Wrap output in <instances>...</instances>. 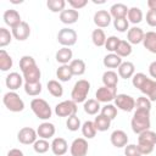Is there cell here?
Returning a JSON list of instances; mask_svg holds the SVG:
<instances>
[{
    "mask_svg": "<svg viewBox=\"0 0 156 156\" xmlns=\"http://www.w3.org/2000/svg\"><path fill=\"white\" fill-rule=\"evenodd\" d=\"M132 84L134 88L140 90L151 102L156 101V80L149 78L145 73H135L132 77Z\"/></svg>",
    "mask_w": 156,
    "mask_h": 156,
    "instance_id": "6da1fadb",
    "label": "cell"
},
{
    "mask_svg": "<svg viewBox=\"0 0 156 156\" xmlns=\"http://www.w3.org/2000/svg\"><path fill=\"white\" fill-rule=\"evenodd\" d=\"M150 126H151V121H150V111H146V110H139L136 108L133 117H132V121H130V127H132V130L135 133V134H140L145 130H149L150 129Z\"/></svg>",
    "mask_w": 156,
    "mask_h": 156,
    "instance_id": "7a4b0ae2",
    "label": "cell"
},
{
    "mask_svg": "<svg viewBox=\"0 0 156 156\" xmlns=\"http://www.w3.org/2000/svg\"><path fill=\"white\" fill-rule=\"evenodd\" d=\"M90 91V83L87 79H79L74 83L73 89L71 91V100H73L76 104L85 102L88 94Z\"/></svg>",
    "mask_w": 156,
    "mask_h": 156,
    "instance_id": "3957f363",
    "label": "cell"
},
{
    "mask_svg": "<svg viewBox=\"0 0 156 156\" xmlns=\"http://www.w3.org/2000/svg\"><path fill=\"white\" fill-rule=\"evenodd\" d=\"M30 108H32L33 113L39 119H43V121L49 119L52 115V111H51L49 102L44 99H40V98H34L30 101Z\"/></svg>",
    "mask_w": 156,
    "mask_h": 156,
    "instance_id": "277c9868",
    "label": "cell"
},
{
    "mask_svg": "<svg viewBox=\"0 0 156 156\" xmlns=\"http://www.w3.org/2000/svg\"><path fill=\"white\" fill-rule=\"evenodd\" d=\"M2 102L5 107L11 112H21L24 110V102L16 91H7L4 94Z\"/></svg>",
    "mask_w": 156,
    "mask_h": 156,
    "instance_id": "5b68a950",
    "label": "cell"
},
{
    "mask_svg": "<svg viewBox=\"0 0 156 156\" xmlns=\"http://www.w3.org/2000/svg\"><path fill=\"white\" fill-rule=\"evenodd\" d=\"M77 32L72 28H62L58 30L57 33V41L62 45V46H66V48H69V46H73L76 43H77Z\"/></svg>",
    "mask_w": 156,
    "mask_h": 156,
    "instance_id": "8992f818",
    "label": "cell"
},
{
    "mask_svg": "<svg viewBox=\"0 0 156 156\" xmlns=\"http://www.w3.org/2000/svg\"><path fill=\"white\" fill-rule=\"evenodd\" d=\"M77 110H78L77 104L73 100H65V101L58 102L55 106V113L58 117H67L68 118V117L76 115Z\"/></svg>",
    "mask_w": 156,
    "mask_h": 156,
    "instance_id": "52a82bcc",
    "label": "cell"
},
{
    "mask_svg": "<svg viewBox=\"0 0 156 156\" xmlns=\"http://www.w3.org/2000/svg\"><path fill=\"white\" fill-rule=\"evenodd\" d=\"M115 106L124 112H130L135 108V100L130 95L117 94V96L115 99Z\"/></svg>",
    "mask_w": 156,
    "mask_h": 156,
    "instance_id": "ba28073f",
    "label": "cell"
},
{
    "mask_svg": "<svg viewBox=\"0 0 156 156\" xmlns=\"http://www.w3.org/2000/svg\"><path fill=\"white\" fill-rule=\"evenodd\" d=\"M117 96V88H111V87H100L98 88L95 93V98L99 102H105L110 104L112 100H115Z\"/></svg>",
    "mask_w": 156,
    "mask_h": 156,
    "instance_id": "9c48e42d",
    "label": "cell"
},
{
    "mask_svg": "<svg viewBox=\"0 0 156 156\" xmlns=\"http://www.w3.org/2000/svg\"><path fill=\"white\" fill-rule=\"evenodd\" d=\"M38 133L30 127H23L17 133V140L23 145H30L34 144L38 139Z\"/></svg>",
    "mask_w": 156,
    "mask_h": 156,
    "instance_id": "30bf717a",
    "label": "cell"
},
{
    "mask_svg": "<svg viewBox=\"0 0 156 156\" xmlns=\"http://www.w3.org/2000/svg\"><path fill=\"white\" fill-rule=\"evenodd\" d=\"M88 141L85 138H77L72 141L71 147H69V152L71 156H87L88 154Z\"/></svg>",
    "mask_w": 156,
    "mask_h": 156,
    "instance_id": "8fae6325",
    "label": "cell"
},
{
    "mask_svg": "<svg viewBox=\"0 0 156 156\" xmlns=\"http://www.w3.org/2000/svg\"><path fill=\"white\" fill-rule=\"evenodd\" d=\"M11 33L13 35V38L18 41H23L26 39L29 38L30 35V27L26 21H22L18 26H16L15 28L11 29Z\"/></svg>",
    "mask_w": 156,
    "mask_h": 156,
    "instance_id": "7c38bea8",
    "label": "cell"
},
{
    "mask_svg": "<svg viewBox=\"0 0 156 156\" xmlns=\"http://www.w3.org/2000/svg\"><path fill=\"white\" fill-rule=\"evenodd\" d=\"M110 141H111V144H112L115 147H117V149L124 147L126 145H128V135H127V133H126L124 130H122V129H116V130H113V132L111 133V135H110Z\"/></svg>",
    "mask_w": 156,
    "mask_h": 156,
    "instance_id": "4fadbf2b",
    "label": "cell"
},
{
    "mask_svg": "<svg viewBox=\"0 0 156 156\" xmlns=\"http://www.w3.org/2000/svg\"><path fill=\"white\" fill-rule=\"evenodd\" d=\"M111 18L112 17H111L110 12L106 11V10H99V11H96L94 13V17H93L94 23H95V26L98 28H106V27H108L110 23H111Z\"/></svg>",
    "mask_w": 156,
    "mask_h": 156,
    "instance_id": "5bb4252c",
    "label": "cell"
},
{
    "mask_svg": "<svg viewBox=\"0 0 156 156\" xmlns=\"http://www.w3.org/2000/svg\"><path fill=\"white\" fill-rule=\"evenodd\" d=\"M5 84L10 89V91H15L20 89L21 85L23 84V76H21L18 72H11L6 76Z\"/></svg>",
    "mask_w": 156,
    "mask_h": 156,
    "instance_id": "9a60e30c",
    "label": "cell"
},
{
    "mask_svg": "<svg viewBox=\"0 0 156 156\" xmlns=\"http://www.w3.org/2000/svg\"><path fill=\"white\" fill-rule=\"evenodd\" d=\"M144 37H145L144 30L140 27H136V26L129 28V30L127 32V41L129 44H133V45L143 43Z\"/></svg>",
    "mask_w": 156,
    "mask_h": 156,
    "instance_id": "2e32d148",
    "label": "cell"
},
{
    "mask_svg": "<svg viewBox=\"0 0 156 156\" xmlns=\"http://www.w3.org/2000/svg\"><path fill=\"white\" fill-rule=\"evenodd\" d=\"M68 150V143L66 141V139L61 138V136H57V138H54L52 141H51V151L54 155L56 156H62L67 152Z\"/></svg>",
    "mask_w": 156,
    "mask_h": 156,
    "instance_id": "e0dca14e",
    "label": "cell"
},
{
    "mask_svg": "<svg viewBox=\"0 0 156 156\" xmlns=\"http://www.w3.org/2000/svg\"><path fill=\"white\" fill-rule=\"evenodd\" d=\"M22 76H23L24 83H37V82H40L41 72H40L39 67L37 65H34V66L24 69L22 72Z\"/></svg>",
    "mask_w": 156,
    "mask_h": 156,
    "instance_id": "ac0fdd59",
    "label": "cell"
},
{
    "mask_svg": "<svg viewBox=\"0 0 156 156\" xmlns=\"http://www.w3.org/2000/svg\"><path fill=\"white\" fill-rule=\"evenodd\" d=\"M55 132H56V128L52 123L50 122H43L39 124V127L37 128V133H38V136L40 139H50L55 135Z\"/></svg>",
    "mask_w": 156,
    "mask_h": 156,
    "instance_id": "d6986e66",
    "label": "cell"
},
{
    "mask_svg": "<svg viewBox=\"0 0 156 156\" xmlns=\"http://www.w3.org/2000/svg\"><path fill=\"white\" fill-rule=\"evenodd\" d=\"M2 18H4L5 24L9 26V27H11V29L15 28L16 26H18L22 22L21 15L16 10H6L4 12V15H2Z\"/></svg>",
    "mask_w": 156,
    "mask_h": 156,
    "instance_id": "ffe728a7",
    "label": "cell"
},
{
    "mask_svg": "<svg viewBox=\"0 0 156 156\" xmlns=\"http://www.w3.org/2000/svg\"><path fill=\"white\" fill-rule=\"evenodd\" d=\"M134 74H135V66L130 61H124L118 67V76H119V78L128 79V78H132Z\"/></svg>",
    "mask_w": 156,
    "mask_h": 156,
    "instance_id": "44dd1931",
    "label": "cell"
},
{
    "mask_svg": "<svg viewBox=\"0 0 156 156\" xmlns=\"http://www.w3.org/2000/svg\"><path fill=\"white\" fill-rule=\"evenodd\" d=\"M78 18H79V12L73 9L63 10L60 13V21L65 24H73L78 21Z\"/></svg>",
    "mask_w": 156,
    "mask_h": 156,
    "instance_id": "7402d4cb",
    "label": "cell"
},
{
    "mask_svg": "<svg viewBox=\"0 0 156 156\" xmlns=\"http://www.w3.org/2000/svg\"><path fill=\"white\" fill-rule=\"evenodd\" d=\"M72 57H73L72 50L69 48H66V46H62L61 49H58L56 55H55L56 61L61 65H68V62L72 61Z\"/></svg>",
    "mask_w": 156,
    "mask_h": 156,
    "instance_id": "603a6c76",
    "label": "cell"
},
{
    "mask_svg": "<svg viewBox=\"0 0 156 156\" xmlns=\"http://www.w3.org/2000/svg\"><path fill=\"white\" fill-rule=\"evenodd\" d=\"M138 144L139 145H149L155 146L156 145V133L152 130H145L139 134L138 136Z\"/></svg>",
    "mask_w": 156,
    "mask_h": 156,
    "instance_id": "cb8c5ba5",
    "label": "cell"
},
{
    "mask_svg": "<svg viewBox=\"0 0 156 156\" xmlns=\"http://www.w3.org/2000/svg\"><path fill=\"white\" fill-rule=\"evenodd\" d=\"M128 10L129 9L127 7V5H124L122 2H117V4H113L110 7V15L115 20H117V18H124L128 15Z\"/></svg>",
    "mask_w": 156,
    "mask_h": 156,
    "instance_id": "d4e9b609",
    "label": "cell"
},
{
    "mask_svg": "<svg viewBox=\"0 0 156 156\" xmlns=\"http://www.w3.org/2000/svg\"><path fill=\"white\" fill-rule=\"evenodd\" d=\"M143 45L147 51L156 54V32L154 30L146 32L144 40H143Z\"/></svg>",
    "mask_w": 156,
    "mask_h": 156,
    "instance_id": "484cf974",
    "label": "cell"
},
{
    "mask_svg": "<svg viewBox=\"0 0 156 156\" xmlns=\"http://www.w3.org/2000/svg\"><path fill=\"white\" fill-rule=\"evenodd\" d=\"M122 62H123V61H122V57H119V56H118L117 54H115V52L107 54V55L104 57V60H102L104 66L107 67V68H118Z\"/></svg>",
    "mask_w": 156,
    "mask_h": 156,
    "instance_id": "4316f807",
    "label": "cell"
},
{
    "mask_svg": "<svg viewBox=\"0 0 156 156\" xmlns=\"http://www.w3.org/2000/svg\"><path fill=\"white\" fill-rule=\"evenodd\" d=\"M118 78H119V76H118L115 71L108 69V71L104 72V74H102V83H104V85H105V87L117 88Z\"/></svg>",
    "mask_w": 156,
    "mask_h": 156,
    "instance_id": "83f0119b",
    "label": "cell"
},
{
    "mask_svg": "<svg viewBox=\"0 0 156 156\" xmlns=\"http://www.w3.org/2000/svg\"><path fill=\"white\" fill-rule=\"evenodd\" d=\"M83 108H84V112L88 113V115H90V116L98 115V112L101 111L100 102H99L96 99H88V100L84 102Z\"/></svg>",
    "mask_w": 156,
    "mask_h": 156,
    "instance_id": "f1b7e54d",
    "label": "cell"
},
{
    "mask_svg": "<svg viewBox=\"0 0 156 156\" xmlns=\"http://www.w3.org/2000/svg\"><path fill=\"white\" fill-rule=\"evenodd\" d=\"M106 34L105 32L101 29V28H96L91 32V41L95 46L98 48H101V46H105V43H106Z\"/></svg>",
    "mask_w": 156,
    "mask_h": 156,
    "instance_id": "f546056e",
    "label": "cell"
},
{
    "mask_svg": "<svg viewBox=\"0 0 156 156\" xmlns=\"http://www.w3.org/2000/svg\"><path fill=\"white\" fill-rule=\"evenodd\" d=\"M56 77L58 78L60 82H68L72 79L73 73L71 71L69 65H61L57 69H56Z\"/></svg>",
    "mask_w": 156,
    "mask_h": 156,
    "instance_id": "4dcf8cb0",
    "label": "cell"
},
{
    "mask_svg": "<svg viewBox=\"0 0 156 156\" xmlns=\"http://www.w3.org/2000/svg\"><path fill=\"white\" fill-rule=\"evenodd\" d=\"M69 67L71 71L73 73V76H83L85 73V62L82 58H74L69 62Z\"/></svg>",
    "mask_w": 156,
    "mask_h": 156,
    "instance_id": "1f68e13d",
    "label": "cell"
},
{
    "mask_svg": "<svg viewBox=\"0 0 156 156\" xmlns=\"http://www.w3.org/2000/svg\"><path fill=\"white\" fill-rule=\"evenodd\" d=\"M46 85H48L49 93H50L52 96H55V98H61V96L63 95V87L61 85V83H60L58 80L51 79V80L48 82Z\"/></svg>",
    "mask_w": 156,
    "mask_h": 156,
    "instance_id": "d6a6232c",
    "label": "cell"
},
{
    "mask_svg": "<svg viewBox=\"0 0 156 156\" xmlns=\"http://www.w3.org/2000/svg\"><path fill=\"white\" fill-rule=\"evenodd\" d=\"M94 124H95V128H96L98 132H106L111 127V119H108L107 117H105L100 113L95 117Z\"/></svg>",
    "mask_w": 156,
    "mask_h": 156,
    "instance_id": "836d02e7",
    "label": "cell"
},
{
    "mask_svg": "<svg viewBox=\"0 0 156 156\" xmlns=\"http://www.w3.org/2000/svg\"><path fill=\"white\" fill-rule=\"evenodd\" d=\"M96 128L94 124V121H85L82 124V134L85 139H93L96 135Z\"/></svg>",
    "mask_w": 156,
    "mask_h": 156,
    "instance_id": "e575fe53",
    "label": "cell"
},
{
    "mask_svg": "<svg viewBox=\"0 0 156 156\" xmlns=\"http://www.w3.org/2000/svg\"><path fill=\"white\" fill-rule=\"evenodd\" d=\"M12 65H13L12 57L6 52L5 49H1L0 50V69L2 72H6L12 67Z\"/></svg>",
    "mask_w": 156,
    "mask_h": 156,
    "instance_id": "d590c367",
    "label": "cell"
},
{
    "mask_svg": "<svg viewBox=\"0 0 156 156\" xmlns=\"http://www.w3.org/2000/svg\"><path fill=\"white\" fill-rule=\"evenodd\" d=\"M127 18L130 23L133 24H138L143 21V11L136 7V6H133L128 10V15H127Z\"/></svg>",
    "mask_w": 156,
    "mask_h": 156,
    "instance_id": "8d00e7d4",
    "label": "cell"
},
{
    "mask_svg": "<svg viewBox=\"0 0 156 156\" xmlns=\"http://www.w3.org/2000/svg\"><path fill=\"white\" fill-rule=\"evenodd\" d=\"M115 54H117L119 57H127L132 54V44H129L127 40H122L119 41Z\"/></svg>",
    "mask_w": 156,
    "mask_h": 156,
    "instance_id": "74e56055",
    "label": "cell"
},
{
    "mask_svg": "<svg viewBox=\"0 0 156 156\" xmlns=\"http://www.w3.org/2000/svg\"><path fill=\"white\" fill-rule=\"evenodd\" d=\"M24 91L29 96H38L41 93V83H24Z\"/></svg>",
    "mask_w": 156,
    "mask_h": 156,
    "instance_id": "f35d334b",
    "label": "cell"
},
{
    "mask_svg": "<svg viewBox=\"0 0 156 156\" xmlns=\"http://www.w3.org/2000/svg\"><path fill=\"white\" fill-rule=\"evenodd\" d=\"M46 6L51 12H60L61 13L65 10L66 1L65 0H48Z\"/></svg>",
    "mask_w": 156,
    "mask_h": 156,
    "instance_id": "ab89813d",
    "label": "cell"
},
{
    "mask_svg": "<svg viewBox=\"0 0 156 156\" xmlns=\"http://www.w3.org/2000/svg\"><path fill=\"white\" fill-rule=\"evenodd\" d=\"M33 149L37 154H45L49 149H51V144H49V141L46 139H38L34 144H33Z\"/></svg>",
    "mask_w": 156,
    "mask_h": 156,
    "instance_id": "60d3db41",
    "label": "cell"
},
{
    "mask_svg": "<svg viewBox=\"0 0 156 156\" xmlns=\"http://www.w3.org/2000/svg\"><path fill=\"white\" fill-rule=\"evenodd\" d=\"M101 115L112 121L117 117V107L112 104H106L105 106L101 107Z\"/></svg>",
    "mask_w": 156,
    "mask_h": 156,
    "instance_id": "b9f144b4",
    "label": "cell"
},
{
    "mask_svg": "<svg viewBox=\"0 0 156 156\" xmlns=\"http://www.w3.org/2000/svg\"><path fill=\"white\" fill-rule=\"evenodd\" d=\"M12 38H13V35H12V33L9 29H6L5 27L0 28V46L1 48L9 45L11 43Z\"/></svg>",
    "mask_w": 156,
    "mask_h": 156,
    "instance_id": "7bdbcfd3",
    "label": "cell"
},
{
    "mask_svg": "<svg viewBox=\"0 0 156 156\" xmlns=\"http://www.w3.org/2000/svg\"><path fill=\"white\" fill-rule=\"evenodd\" d=\"M66 127H67V129L71 130V132H76V130H78L79 128H82L80 119L77 117V115H73V116H71V117L67 118V121H66Z\"/></svg>",
    "mask_w": 156,
    "mask_h": 156,
    "instance_id": "ee69618b",
    "label": "cell"
},
{
    "mask_svg": "<svg viewBox=\"0 0 156 156\" xmlns=\"http://www.w3.org/2000/svg\"><path fill=\"white\" fill-rule=\"evenodd\" d=\"M113 27H115L116 30H118V32H121V33L128 32V30H129V21L127 20V17L113 20Z\"/></svg>",
    "mask_w": 156,
    "mask_h": 156,
    "instance_id": "f6af8a7d",
    "label": "cell"
},
{
    "mask_svg": "<svg viewBox=\"0 0 156 156\" xmlns=\"http://www.w3.org/2000/svg\"><path fill=\"white\" fill-rule=\"evenodd\" d=\"M34 65H37V62L29 55H24V56H22L20 58V69H21V72H23L24 69H27V68H29V67H32Z\"/></svg>",
    "mask_w": 156,
    "mask_h": 156,
    "instance_id": "bcb514c9",
    "label": "cell"
},
{
    "mask_svg": "<svg viewBox=\"0 0 156 156\" xmlns=\"http://www.w3.org/2000/svg\"><path fill=\"white\" fill-rule=\"evenodd\" d=\"M119 41H121V39L117 38L116 35H111V37H108V38L106 39V43H105V48H106V50L110 51V52H115L116 49H117V46H118V44H119Z\"/></svg>",
    "mask_w": 156,
    "mask_h": 156,
    "instance_id": "7dc6e473",
    "label": "cell"
},
{
    "mask_svg": "<svg viewBox=\"0 0 156 156\" xmlns=\"http://www.w3.org/2000/svg\"><path fill=\"white\" fill-rule=\"evenodd\" d=\"M135 108H139V110H146V111H150L151 110V101L146 98V96H139L135 101Z\"/></svg>",
    "mask_w": 156,
    "mask_h": 156,
    "instance_id": "c3c4849f",
    "label": "cell"
},
{
    "mask_svg": "<svg viewBox=\"0 0 156 156\" xmlns=\"http://www.w3.org/2000/svg\"><path fill=\"white\" fill-rule=\"evenodd\" d=\"M124 155L126 156H143L135 144H128L124 146Z\"/></svg>",
    "mask_w": 156,
    "mask_h": 156,
    "instance_id": "681fc988",
    "label": "cell"
},
{
    "mask_svg": "<svg viewBox=\"0 0 156 156\" xmlns=\"http://www.w3.org/2000/svg\"><path fill=\"white\" fill-rule=\"evenodd\" d=\"M146 23L150 27H156V10H149L146 12Z\"/></svg>",
    "mask_w": 156,
    "mask_h": 156,
    "instance_id": "f907efd6",
    "label": "cell"
},
{
    "mask_svg": "<svg viewBox=\"0 0 156 156\" xmlns=\"http://www.w3.org/2000/svg\"><path fill=\"white\" fill-rule=\"evenodd\" d=\"M68 4L71 5V9L79 10V9H83L88 4V0H68Z\"/></svg>",
    "mask_w": 156,
    "mask_h": 156,
    "instance_id": "816d5d0a",
    "label": "cell"
},
{
    "mask_svg": "<svg viewBox=\"0 0 156 156\" xmlns=\"http://www.w3.org/2000/svg\"><path fill=\"white\" fill-rule=\"evenodd\" d=\"M154 147H155V146L139 145V144H138V149H139V151H140V154H141V155H149V154H151V152L154 151Z\"/></svg>",
    "mask_w": 156,
    "mask_h": 156,
    "instance_id": "f5cc1de1",
    "label": "cell"
},
{
    "mask_svg": "<svg viewBox=\"0 0 156 156\" xmlns=\"http://www.w3.org/2000/svg\"><path fill=\"white\" fill-rule=\"evenodd\" d=\"M149 73L150 76L156 80V61H152L149 66Z\"/></svg>",
    "mask_w": 156,
    "mask_h": 156,
    "instance_id": "db71d44e",
    "label": "cell"
},
{
    "mask_svg": "<svg viewBox=\"0 0 156 156\" xmlns=\"http://www.w3.org/2000/svg\"><path fill=\"white\" fill-rule=\"evenodd\" d=\"M7 156H24L23 151L20 150V149H11L9 152H7Z\"/></svg>",
    "mask_w": 156,
    "mask_h": 156,
    "instance_id": "11a10c76",
    "label": "cell"
},
{
    "mask_svg": "<svg viewBox=\"0 0 156 156\" xmlns=\"http://www.w3.org/2000/svg\"><path fill=\"white\" fill-rule=\"evenodd\" d=\"M149 10H156V0H147L146 2Z\"/></svg>",
    "mask_w": 156,
    "mask_h": 156,
    "instance_id": "9f6ffc18",
    "label": "cell"
},
{
    "mask_svg": "<svg viewBox=\"0 0 156 156\" xmlns=\"http://www.w3.org/2000/svg\"><path fill=\"white\" fill-rule=\"evenodd\" d=\"M94 4H105V1H98V0H93Z\"/></svg>",
    "mask_w": 156,
    "mask_h": 156,
    "instance_id": "6f0895ef",
    "label": "cell"
}]
</instances>
